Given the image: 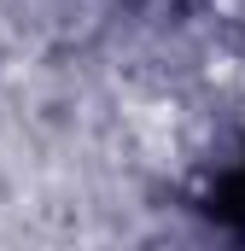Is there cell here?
I'll list each match as a JSON object with an SVG mask.
<instances>
[{"label":"cell","instance_id":"obj_1","mask_svg":"<svg viewBox=\"0 0 245 251\" xmlns=\"http://www.w3.org/2000/svg\"><path fill=\"white\" fill-rule=\"evenodd\" d=\"M210 210H216V216H228V222H240V216H245V170L216 193V204H210Z\"/></svg>","mask_w":245,"mask_h":251}]
</instances>
